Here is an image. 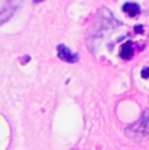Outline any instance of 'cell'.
<instances>
[{
  "mask_svg": "<svg viewBox=\"0 0 149 150\" xmlns=\"http://www.w3.org/2000/svg\"><path fill=\"white\" fill-rule=\"evenodd\" d=\"M34 3H42V1H45V0H33Z\"/></svg>",
  "mask_w": 149,
  "mask_h": 150,
  "instance_id": "obj_9",
  "label": "cell"
},
{
  "mask_svg": "<svg viewBox=\"0 0 149 150\" xmlns=\"http://www.w3.org/2000/svg\"><path fill=\"white\" fill-rule=\"evenodd\" d=\"M141 76H143V79H148L149 77V68L148 67L141 71Z\"/></svg>",
  "mask_w": 149,
  "mask_h": 150,
  "instance_id": "obj_6",
  "label": "cell"
},
{
  "mask_svg": "<svg viewBox=\"0 0 149 150\" xmlns=\"http://www.w3.org/2000/svg\"><path fill=\"white\" fill-rule=\"evenodd\" d=\"M29 60H30V56H29V55H26V56H25L24 59L21 60V63H22V64H26V63L29 62Z\"/></svg>",
  "mask_w": 149,
  "mask_h": 150,
  "instance_id": "obj_8",
  "label": "cell"
},
{
  "mask_svg": "<svg viewBox=\"0 0 149 150\" xmlns=\"http://www.w3.org/2000/svg\"><path fill=\"white\" fill-rule=\"evenodd\" d=\"M126 134L136 141H143L149 138V108L143 112L141 117L137 122L127 127Z\"/></svg>",
  "mask_w": 149,
  "mask_h": 150,
  "instance_id": "obj_1",
  "label": "cell"
},
{
  "mask_svg": "<svg viewBox=\"0 0 149 150\" xmlns=\"http://www.w3.org/2000/svg\"><path fill=\"white\" fill-rule=\"evenodd\" d=\"M143 31H144V28H143L141 25H136V26H135V33L136 34H141Z\"/></svg>",
  "mask_w": 149,
  "mask_h": 150,
  "instance_id": "obj_7",
  "label": "cell"
},
{
  "mask_svg": "<svg viewBox=\"0 0 149 150\" xmlns=\"http://www.w3.org/2000/svg\"><path fill=\"white\" fill-rule=\"evenodd\" d=\"M133 55V47H132V42H127L122 46V51H120V57L124 60L131 59Z\"/></svg>",
  "mask_w": 149,
  "mask_h": 150,
  "instance_id": "obj_4",
  "label": "cell"
},
{
  "mask_svg": "<svg viewBox=\"0 0 149 150\" xmlns=\"http://www.w3.org/2000/svg\"><path fill=\"white\" fill-rule=\"evenodd\" d=\"M58 56L63 60V62H67V63H76L77 60H79L77 54H73L72 51L64 45L58 46Z\"/></svg>",
  "mask_w": 149,
  "mask_h": 150,
  "instance_id": "obj_3",
  "label": "cell"
},
{
  "mask_svg": "<svg viewBox=\"0 0 149 150\" xmlns=\"http://www.w3.org/2000/svg\"><path fill=\"white\" fill-rule=\"evenodd\" d=\"M24 0H0V25H4L13 17Z\"/></svg>",
  "mask_w": 149,
  "mask_h": 150,
  "instance_id": "obj_2",
  "label": "cell"
},
{
  "mask_svg": "<svg viewBox=\"0 0 149 150\" xmlns=\"http://www.w3.org/2000/svg\"><path fill=\"white\" fill-rule=\"evenodd\" d=\"M123 11H124L126 13H128V16L135 17L139 13L140 8H139V5L135 4V3H126V4L123 5Z\"/></svg>",
  "mask_w": 149,
  "mask_h": 150,
  "instance_id": "obj_5",
  "label": "cell"
}]
</instances>
